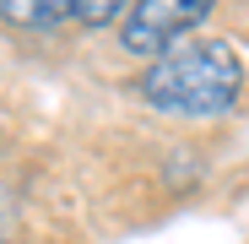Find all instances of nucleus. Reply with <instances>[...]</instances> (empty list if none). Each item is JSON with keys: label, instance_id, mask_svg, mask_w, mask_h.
I'll return each mask as SVG.
<instances>
[{"label": "nucleus", "instance_id": "f257e3e1", "mask_svg": "<svg viewBox=\"0 0 249 244\" xmlns=\"http://www.w3.org/2000/svg\"><path fill=\"white\" fill-rule=\"evenodd\" d=\"M141 98L174 119H217L244 98V60L228 38H195L141 71Z\"/></svg>", "mask_w": 249, "mask_h": 244}, {"label": "nucleus", "instance_id": "f03ea898", "mask_svg": "<svg viewBox=\"0 0 249 244\" xmlns=\"http://www.w3.org/2000/svg\"><path fill=\"white\" fill-rule=\"evenodd\" d=\"M212 6L217 0H136V11L119 27V44L130 55H141V60H157V55L179 49L184 38L212 17Z\"/></svg>", "mask_w": 249, "mask_h": 244}, {"label": "nucleus", "instance_id": "7ed1b4c3", "mask_svg": "<svg viewBox=\"0 0 249 244\" xmlns=\"http://www.w3.org/2000/svg\"><path fill=\"white\" fill-rule=\"evenodd\" d=\"M0 17H6L11 27H54L65 22V0H0Z\"/></svg>", "mask_w": 249, "mask_h": 244}, {"label": "nucleus", "instance_id": "20e7f679", "mask_svg": "<svg viewBox=\"0 0 249 244\" xmlns=\"http://www.w3.org/2000/svg\"><path fill=\"white\" fill-rule=\"evenodd\" d=\"M124 11V0H65V22L76 27H108Z\"/></svg>", "mask_w": 249, "mask_h": 244}, {"label": "nucleus", "instance_id": "39448f33", "mask_svg": "<svg viewBox=\"0 0 249 244\" xmlns=\"http://www.w3.org/2000/svg\"><path fill=\"white\" fill-rule=\"evenodd\" d=\"M11 233H17V201H11L6 185H0V244H11Z\"/></svg>", "mask_w": 249, "mask_h": 244}]
</instances>
